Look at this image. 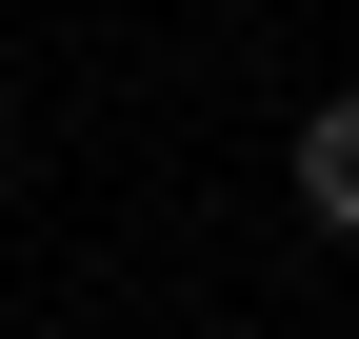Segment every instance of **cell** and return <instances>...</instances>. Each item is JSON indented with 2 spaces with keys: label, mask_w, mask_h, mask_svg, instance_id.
Here are the masks:
<instances>
[{
  "label": "cell",
  "mask_w": 359,
  "mask_h": 339,
  "mask_svg": "<svg viewBox=\"0 0 359 339\" xmlns=\"http://www.w3.org/2000/svg\"><path fill=\"white\" fill-rule=\"evenodd\" d=\"M299 220H320V240L359 220V120H339V100H320V120H299Z\"/></svg>",
  "instance_id": "cell-1"
}]
</instances>
